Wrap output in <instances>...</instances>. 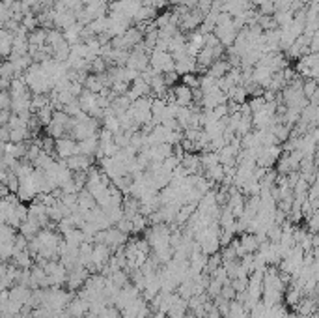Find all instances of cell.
<instances>
[{
  "mask_svg": "<svg viewBox=\"0 0 319 318\" xmlns=\"http://www.w3.org/2000/svg\"><path fill=\"white\" fill-rule=\"evenodd\" d=\"M64 242L67 246L78 247L82 242H84V234H82L80 228H69V230L64 232Z\"/></svg>",
  "mask_w": 319,
  "mask_h": 318,
  "instance_id": "obj_13",
  "label": "cell"
},
{
  "mask_svg": "<svg viewBox=\"0 0 319 318\" xmlns=\"http://www.w3.org/2000/svg\"><path fill=\"white\" fill-rule=\"evenodd\" d=\"M8 193H10V191L6 189V186H4L2 182H0V199H4V197H6Z\"/></svg>",
  "mask_w": 319,
  "mask_h": 318,
  "instance_id": "obj_30",
  "label": "cell"
},
{
  "mask_svg": "<svg viewBox=\"0 0 319 318\" xmlns=\"http://www.w3.org/2000/svg\"><path fill=\"white\" fill-rule=\"evenodd\" d=\"M78 153H82V155H88V157H93L95 152H97L99 148V140H97V135H93V137H88L84 140H78Z\"/></svg>",
  "mask_w": 319,
  "mask_h": 318,
  "instance_id": "obj_7",
  "label": "cell"
},
{
  "mask_svg": "<svg viewBox=\"0 0 319 318\" xmlns=\"http://www.w3.org/2000/svg\"><path fill=\"white\" fill-rule=\"evenodd\" d=\"M174 71L177 75H187V73H196V58L183 54L181 58L174 60Z\"/></svg>",
  "mask_w": 319,
  "mask_h": 318,
  "instance_id": "obj_6",
  "label": "cell"
},
{
  "mask_svg": "<svg viewBox=\"0 0 319 318\" xmlns=\"http://www.w3.org/2000/svg\"><path fill=\"white\" fill-rule=\"evenodd\" d=\"M62 41H65L64 38V32L62 30H58V28H51V30H47V45L51 47V49H54L56 45H60Z\"/></svg>",
  "mask_w": 319,
  "mask_h": 318,
  "instance_id": "obj_18",
  "label": "cell"
},
{
  "mask_svg": "<svg viewBox=\"0 0 319 318\" xmlns=\"http://www.w3.org/2000/svg\"><path fill=\"white\" fill-rule=\"evenodd\" d=\"M52 113H54V111H52V107L47 105V107H43V109H39L38 113H34V114L38 116L41 126H49V122L52 120Z\"/></svg>",
  "mask_w": 319,
  "mask_h": 318,
  "instance_id": "obj_19",
  "label": "cell"
},
{
  "mask_svg": "<svg viewBox=\"0 0 319 318\" xmlns=\"http://www.w3.org/2000/svg\"><path fill=\"white\" fill-rule=\"evenodd\" d=\"M88 309H90V303L86 299H80L78 296H75L69 303L65 305V312L71 318H82L88 312Z\"/></svg>",
  "mask_w": 319,
  "mask_h": 318,
  "instance_id": "obj_4",
  "label": "cell"
},
{
  "mask_svg": "<svg viewBox=\"0 0 319 318\" xmlns=\"http://www.w3.org/2000/svg\"><path fill=\"white\" fill-rule=\"evenodd\" d=\"M10 103H12L10 92L8 90H0V111H10Z\"/></svg>",
  "mask_w": 319,
  "mask_h": 318,
  "instance_id": "obj_24",
  "label": "cell"
},
{
  "mask_svg": "<svg viewBox=\"0 0 319 318\" xmlns=\"http://www.w3.org/2000/svg\"><path fill=\"white\" fill-rule=\"evenodd\" d=\"M230 71V64L226 62L224 58H221V60H215L211 66L207 67V75H211L213 79H221V77H224L226 73Z\"/></svg>",
  "mask_w": 319,
  "mask_h": 318,
  "instance_id": "obj_8",
  "label": "cell"
},
{
  "mask_svg": "<svg viewBox=\"0 0 319 318\" xmlns=\"http://www.w3.org/2000/svg\"><path fill=\"white\" fill-rule=\"evenodd\" d=\"M12 43H13V34L0 28V56H8L12 54Z\"/></svg>",
  "mask_w": 319,
  "mask_h": 318,
  "instance_id": "obj_14",
  "label": "cell"
},
{
  "mask_svg": "<svg viewBox=\"0 0 319 318\" xmlns=\"http://www.w3.org/2000/svg\"><path fill=\"white\" fill-rule=\"evenodd\" d=\"M52 155L47 152H39L38 155H36V159L32 161L34 169H38V171H45V169H49V167L52 165Z\"/></svg>",
  "mask_w": 319,
  "mask_h": 318,
  "instance_id": "obj_16",
  "label": "cell"
},
{
  "mask_svg": "<svg viewBox=\"0 0 319 318\" xmlns=\"http://www.w3.org/2000/svg\"><path fill=\"white\" fill-rule=\"evenodd\" d=\"M120 232H124L125 236H129V234H133V226H131V219L125 217V215H122V219L118 221L116 225H114Z\"/></svg>",
  "mask_w": 319,
  "mask_h": 318,
  "instance_id": "obj_21",
  "label": "cell"
},
{
  "mask_svg": "<svg viewBox=\"0 0 319 318\" xmlns=\"http://www.w3.org/2000/svg\"><path fill=\"white\" fill-rule=\"evenodd\" d=\"M150 107H151V100H148V98H138V100L133 101L129 105V109H127L129 116L133 118V122H135L138 127L146 126V124H151Z\"/></svg>",
  "mask_w": 319,
  "mask_h": 318,
  "instance_id": "obj_1",
  "label": "cell"
},
{
  "mask_svg": "<svg viewBox=\"0 0 319 318\" xmlns=\"http://www.w3.org/2000/svg\"><path fill=\"white\" fill-rule=\"evenodd\" d=\"M75 153H78L77 140L69 139V137H62V139L54 140V155L58 159H67Z\"/></svg>",
  "mask_w": 319,
  "mask_h": 318,
  "instance_id": "obj_2",
  "label": "cell"
},
{
  "mask_svg": "<svg viewBox=\"0 0 319 318\" xmlns=\"http://www.w3.org/2000/svg\"><path fill=\"white\" fill-rule=\"evenodd\" d=\"M274 12H276V10H274V4L271 2V0H269V2H265V4H261L260 12H258V14H260V15H273Z\"/></svg>",
  "mask_w": 319,
  "mask_h": 318,
  "instance_id": "obj_27",
  "label": "cell"
},
{
  "mask_svg": "<svg viewBox=\"0 0 319 318\" xmlns=\"http://www.w3.org/2000/svg\"><path fill=\"white\" fill-rule=\"evenodd\" d=\"M77 206H78V212H88L91 208H95L97 202H95V199H93L86 189H82V191L77 193Z\"/></svg>",
  "mask_w": 319,
  "mask_h": 318,
  "instance_id": "obj_9",
  "label": "cell"
},
{
  "mask_svg": "<svg viewBox=\"0 0 319 318\" xmlns=\"http://www.w3.org/2000/svg\"><path fill=\"white\" fill-rule=\"evenodd\" d=\"M235 294H237V292H235L230 285H222L221 294H219V296H221L222 299H226V301H232V299L235 298Z\"/></svg>",
  "mask_w": 319,
  "mask_h": 318,
  "instance_id": "obj_25",
  "label": "cell"
},
{
  "mask_svg": "<svg viewBox=\"0 0 319 318\" xmlns=\"http://www.w3.org/2000/svg\"><path fill=\"white\" fill-rule=\"evenodd\" d=\"M183 85L189 88H196L198 87V77L194 73H187V75H183Z\"/></svg>",
  "mask_w": 319,
  "mask_h": 318,
  "instance_id": "obj_26",
  "label": "cell"
},
{
  "mask_svg": "<svg viewBox=\"0 0 319 318\" xmlns=\"http://www.w3.org/2000/svg\"><path fill=\"white\" fill-rule=\"evenodd\" d=\"M163 79H164V85H166V87H172V85H174V83L177 81V73L176 71L163 73Z\"/></svg>",
  "mask_w": 319,
  "mask_h": 318,
  "instance_id": "obj_28",
  "label": "cell"
},
{
  "mask_svg": "<svg viewBox=\"0 0 319 318\" xmlns=\"http://www.w3.org/2000/svg\"><path fill=\"white\" fill-rule=\"evenodd\" d=\"M203 174H205V180H207L211 186H213V184H215V186L217 184H222V180H224V167H222L221 163H217V165L205 169Z\"/></svg>",
  "mask_w": 319,
  "mask_h": 318,
  "instance_id": "obj_10",
  "label": "cell"
},
{
  "mask_svg": "<svg viewBox=\"0 0 319 318\" xmlns=\"http://www.w3.org/2000/svg\"><path fill=\"white\" fill-rule=\"evenodd\" d=\"M26 40H28V45H30V47H36V49H39V47L45 45L47 30H45V28H36V30H32V32H28Z\"/></svg>",
  "mask_w": 319,
  "mask_h": 318,
  "instance_id": "obj_12",
  "label": "cell"
},
{
  "mask_svg": "<svg viewBox=\"0 0 319 318\" xmlns=\"http://www.w3.org/2000/svg\"><path fill=\"white\" fill-rule=\"evenodd\" d=\"M10 116H12V111H0V127L6 126Z\"/></svg>",
  "mask_w": 319,
  "mask_h": 318,
  "instance_id": "obj_29",
  "label": "cell"
},
{
  "mask_svg": "<svg viewBox=\"0 0 319 318\" xmlns=\"http://www.w3.org/2000/svg\"><path fill=\"white\" fill-rule=\"evenodd\" d=\"M230 286L234 288L235 292H245L248 286V277H235L230 281Z\"/></svg>",
  "mask_w": 319,
  "mask_h": 318,
  "instance_id": "obj_22",
  "label": "cell"
},
{
  "mask_svg": "<svg viewBox=\"0 0 319 318\" xmlns=\"http://www.w3.org/2000/svg\"><path fill=\"white\" fill-rule=\"evenodd\" d=\"M39 230H41V226H39L36 221H32V219H26L25 223L19 226V234L25 236L26 240H32Z\"/></svg>",
  "mask_w": 319,
  "mask_h": 318,
  "instance_id": "obj_15",
  "label": "cell"
},
{
  "mask_svg": "<svg viewBox=\"0 0 319 318\" xmlns=\"http://www.w3.org/2000/svg\"><path fill=\"white\" fill-rule=\"evenodd\" d=\"M4 186H6V189L10 193H17V189H19V178H17V174L13 173V171H8Z\"/></svg>",
  "mask_w": 319,
  "mask_h": 318,
  "instance_id": "obj_20",
  "label": "cell"
},
{
  "mask_svg": "<svg viewBox=\"0 0 319 318\" xmlns=\"http://www.w3.org/2000/svg\"><path fill=\"white\" fill-rule=\"evenodd\" d=\"M248 109H250V113L254 114L258 113L260 109H263V105H265V100H263V96H256V98H252L250 101H247Z\"/></svg>",
  "mask_w": 319,
  "mask_h": 318,
  "instance_id": "obj_23",
  "label": "cell"
},
{
  "mask_svg": "<svg viewBox=\"0 0 319 318\" xmlns=\"http://www.w3.org/2000/svg\"><path fill=\"white\" fill-rule=\"evenodd\" d=\"M239 244H241L245 255H247V253L254 255V253L258 251V247H260V242H258V238H256L254 234H250V232H245V234H243L241 238H239Z\"/></svg>",
  "mask_w": 319,
  "mask_h": 318,
  "instance_id": "obj_11",
  "label": "cell"
},
{
  "mask_svg": "<svg viewBox=\"0 0 319 318\" xmlns=\"http://www.w3.org/2000/svg\"><path fill=\"white\" fill-rule=\"evenodd\" d=\"M148 217L146 215H142V213L138 212L137 215H133L131 217V226H133V234H140V232H144L146 228H148Z\"/></svg>",
  "mask_w": 319,
  "mask_h": 318,
  "instance_id": "obj_17",
  "label": "cell"
},
{
  "mask_svg": "<svg viewBox=\"0 0 319 318\" xmlns=\"http://www.w3.org/2000/svg\"><path fill=\"white\" fill-rule=\"evenodd\" d=\"M64 163L71 173H77V171H88L93 165V159L88 157V155H82V153H75L71 157L64 159Z\"/></svg>",
  "mask_w": 319,
  "mask_h": 318,
  "instance_id": "obj_3",
  "label": "cell"
},
{
  "mask_svg": "<svg viewBox=\"0 0 319 318\" xmlns=\"http://www.w3.org/2000/svg\"><path fill=\"white\" fill-rule=\"evenodd\" d=\"M30 294H32V288L25 285H13L12 288H8V298L19 305H26V301L30 299Z\"/></svg>",
  "mask_w": 319,
  "mask_h": 318,
  "instance_id": "obj_5",
  "label": "cell"
}]
</instances>
